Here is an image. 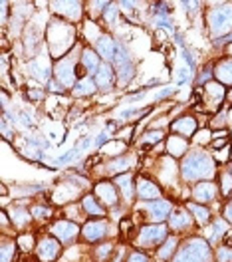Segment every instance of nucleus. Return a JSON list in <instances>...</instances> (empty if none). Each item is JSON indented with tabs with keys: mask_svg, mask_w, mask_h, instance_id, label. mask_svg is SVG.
I'll return each instance as SVG.
<instances>
[{
	"mask_svg": "<svg viewBox=\"0 0 232 262\" xmlns=\"http://www.w3.org/2000/svg\"><path fill=\"white\" fill-rule=\"evenodd\" d=\"M115 183H117V187L121 189V193L125 195V199H129L133 195L131 191V177L129 175H119L117 179H115Z\"/></svg>",
	"mask_w": 232,
	"mask_h": 262,
	"instance_id": "nucleus-23",
	"label": "nucleus"
},
{
	"mask_svg": "<svg viewBox=\"0 0 232 262\" xmlns=\"http://www.w3.org/2000/svg\"><path fill=\"white\" fill-rule=\"evenodd\" d=\"M60 252V242L52 236H44L40 242H38V256L40 260H54Z\"/></svg>",
	"mask_w": 232,
	"mask_h": 262,
	"instance_id": "nucleus-5",
	"label": "nucleus"
},
{
	"mask_svg": "<svg viewBox=\"0 0 232 262\" xmlns=\"http://www.w3.org/2000/svg\"><path fill=\"white\" fill-rule=\"evenodd\" d=\"M228 99H230V101H232V92H230V94H228Z\"/></svg>",
	"mask_w": 232,
	"mask_h": 262,
	"instance_id": "nucleus-35",
	"label": "nucleus"
},
{
	"mask_svg": "<svg viewBox=\"0 0 232 262\" xmlns=\"http://www.w3.org/2000/svg\"><path fill=\"white\" fill-rule=\"evenodd\" d=\"M210 28L214 32L222 34L228 32L232 28V6H220V8H214L210 12Z\"/></svg>",
	"mask_w": 232,
	"mask_h": 262,
	"instance_id": "nucleus-3",
	"label": "nucleus"
},
{
	"mask_svg": "<svg viewBox=\"0 0 232 262\" xmlns=\"http://www.w3.org/2000/svg\"><path fill=\"white\" fill-rule=\"evenodd\" d=\"M82 64L86 66V70L90 72V74H98L100 72V54H96V52H92V50H86L84 52V58H82Z\"/></svg>",
	"mask_w": 232,
	"mask_h": 262,
	"instance_id": "nucleus-15",
	"label": "nucleus"
},
{
	"mask_svg": "<svg viewBox=\"0 0 232 262\" xmlns=\"http://www.w3.org/2000/svg\"><path fill=\"white\" fill-rule=\"evenodd\" d=\"M96 195L100 196V199H103L107 205H115V201H117L115 189L109 183H98L96 185Z\"/></svg>",
	"mask_w": 232,
	"mask_h": 262,
	"instance_id": "nucleus-14",
	"label": "nucleus"
},
{
	"mask_svg": "<svg viewBox=\"0 0 232 262\" xmlns=\"http://www.w3.org/2000/svg\"><path fill=\"white\" fill-rule=\"evenodd\" d=\"M171 131L177 133L179 137H191L197 131V119L195 117H181L175 123H171Z\"/></svg>",
	"mask_w": 232,
	"mask_h": 262,
	"instance_id": "nucleus-7",
	"label": "nucleus"
},
{
	"mask_svg": "<svg viewBox=\"0 0 232 262\" xmlns=\"http://www.w3.org/2000/svg\"><path fill=\"white\" fill-rule=\"evenodd\" d=\"M84 238L86 240H90V242H94V240H100L105 236V232H107V223L105 221H92V223H88L86 227H84Z\"/></svg>",
	"mask_w": 232,
	"mask_h": 262,
	"instance_id": "nucleus-10",
	"label": "nucleus"
},
{
	"mask_svg": "<svg viewBox=\"0 0 232 262\" xmlns=\"http://www.w3.org/2000/svg\"><path fill=\"white\" fill-rule=\"evenodd\" d=\"M117 52H119V44H115L109 36H103V38H100V42H98V54H100L103 60L113 62V60H115V56H117Z\"/></svg>",
	"mask_w": 232,
	"mask_h": 262,
	"instance_id": "nucleus-9",
	"label": "nucleus"
},
{
	"mask_svg": "<svg viewBox=\"0 0 232 262\" xmlns=\"http://www.w3.org/2000/svg\"><path fill=\"white\" fill-rule=\"evenodd\" d=\"M167 147H169L171 155H175V157H181V155L187 151V139H185V137H179V135H173V137L169 139Z\"/></svg>",
	"mask_w": 232,
	"mask_h": 262,
	"instance_id": "nucleus-16",
	"label": "nucleus"
},
{
	"mask_svg": "<svg viewBox=\"0 0 232 262\" xmlns=\"http://www.w3.org/2000/svg\"><path fill=\"white\" fill-rule=\"evenodd\" d=\"M161 137H163V133L161 131H151V133H147L145 137H143V143H141V149H149L153 143H157V141H161Z\"/></svg>",
	"mask_w": 232,
	"mask_h": 262,
	"instance_id": "nucleus-25",
	"label": "nucleus"
},
{
	"mask_svg": "<svg viewBox=\"0 0 232 262\" xmlns=\"http://www.w3.org/2000/svg\"><path fill=\"white\" fill-rule=\"evenodd\" d=\"M218 260L230 262L232 260V250H228V248H220V250H218Z\"/></svg>",
	"mask_w": 232,
	"mask_h": 262,
	"instance_id": "nucleus-32",
	"label": "nucleus"
},
{
	"mask_svg": "<svg viewBox=\"0 0 232 262\" xmlns=\"http://www.w3.org/2000/svg\"><path fill=\"white\" fill-rule=\"evenodd\" d=\"M214 193H216L214 185H210V183H200L199 187L195 189V199L200 201V203H208V201L214 199Z\"/></svg>",
	"mask_w": 232,
	"mask_h": 262,
	"instance_id": "nucleus-17",
	"label": "nucleus"
},
{
	"mask_svg": "<svg viewBox=\"0 0 232 262\" xmlns=\"http://www.w3.org/2000/svg\"><path fill=\"white\" fill-rule=\"evenodd\" d=\"M204 92H206L208 96H212L216 101H220V99L224 98V88H222L220 84H214V82H212V84H206V86H204Z\"/></svg>",
	"mask_w": 232,
	"mask_h": 262,
	"instance_id": "nucleus-24",
	"label": "nucleus"
},
{
	"mask_svg": "<svg viewBox=\"0 0 232 262\" xmlns=\"http://www.w3.org/2000/svg\"><path fill=\"white\" fill-rule=\"evenodd\" d=\"M137 195L143 201H159L161 196V189L157 187V183L145 179V177H139L137 179Z\"/></svg>",
	"mask_w": 232,
	"mask_h": 262,
	"instance_id": "nucleus-6",
	"label": "nucleus"
},
{
	"mask_svg": "<svg viewBox=\"0 0 232 262\" xmlns=\"http://www.w3.org/2000/svg\"><path fill=\"white\" fill-rule=\"evenodd\" d=\"M131 229H133L131 219H123V221H121V232H123V234H129Z\"/></svg>",
	"mask_w": 232,
	"mask_h": 262,
	"instance_id": "nucleus-33",
	"label": "nucleus"
},
{
	"mask_svg": "<svg viewBox=\"0 0 232 262\" xmlns=\"http://www.w3.org/2000/svg\"><path fill=\"white\" fill-rule=\"evenodd\" d=\"M230 175H232V167H230Z\"/></svg>",
	"mask_w": 232,
	"mask_h": 262,
	"instance_id": "nucleus-37",
	"label": "nucleus"
},
{
	"mask_svg": "<svg viewBox=\"0 0 232 262\" xmlns=\"http://www.w3.org/2000/svg\"><path fill=\"white\" fill-rule=\"evenodd\" d=\"M187 207H189L191 213H195V217H197V221H199L200 225H206V223L210 221V213H208L204 207H199V205H195V203H189Z\"/></svg>",
	"mask_w": 232,
	"mask_h": 262,
	"instance_id": "nucleus-22",
	"label": "nucleus"
},
{
	"mask_svg": "<svg viewBox=\"0 0 232 262\" xmlns=\"http://www.w3.org/2000/svg\"><path fill=\"white\" fill-rule=\"evenodd\" d=\"M16 246H18V244H4V246H2V262H10V258H12L14 252H16Z\"/></svg>",
	"mask_w": 232,
	"mask_h": 262,
	"instance_id": "nucleus-29",
	"label": "nucleus"
},
{
	"mask_svg": "<svg viewBox=\"0 0 232 262\" xmlns=\"http://www.w3.org/2000/svg\"><path fill=\"white\" fill-rule=\"evenodd\" d=\"M189 223H191V217L187 215V213H183V211H175L173 215H171V219H169V225L173 227V229H187L189 227Z\"/></svg>",
	"mask_w": 232,
	"mask_h": 262,
	"instance_id": "nucleus-18",
	"label": "nucleus"
},
{
	"mask_svg": "<svg viewBox=\"0 0 232 262\" xmlns=\"http://www.w3.org/2000/svg\"><path fill=\"white\" fill-rule=\"evenodd\" d=\"M216 78L218 82H226V84H232V62H222L216 68Z\"/></svg>",
	"mask_w": 232,
	"mask_h": 262,
	"instance_id": "nucleus-21",
	"label": "nucleus"
},
{
	"mask_svg": "<svg viewBox=\"0 0 232 262\" xmlns=\"http://www.w3.org/2000/svg\"><path fill=\"white\" fill-rule=\"evenodd\" d=\"M228 50H230V52H232V44H230V48H228Z\"/></svg>",
	"mask_w": 232,
	"mask_h": 262,
	"instance_id": "nucleus-36",
	"label": "nucleus"
},
{
	"mask_svg": "<svg viewBox=\"0 0 232 262\" xmlns=\"http://www.w3.org/2000/svg\"><path fill=\"white\" fill-rule=\"evenodd\" d=\"M181 169L187 181H197V179H208L214 173V163L204 151H193L183 159Z\"/></svg>",
	"mask_w": 232,
	"mask_h": 262,
	"instance_id": "nucleus-1",
	"label": "nucleus"
},
{
	"mask_svg": "<svg viewBox=\"0 0 232 262\" xmlns=\"http://www.w3.org/2000/svg\"><path fill=\"white\" fill-rule=\"evenodd\" d=\"M220 181H222V193L226 195V193H228V191L232 189V175H230V173H224Z\"/></svg>",
	"mask_w": 232,
	"mask_h": 262,
	"instance_id": "nucleus-30",
	"label": "nucleus"
},
{
	"mask_svg": "<svg viewBox=\"0 0 232 262\" xmlns=\"http://www.w3.org/2000/svg\"><path fill=\"white\" fill-rule=\"evenodd\" d=\"M210 248L202 238H191L173 262H208Z\"/></svg>",
	"mask_w": 232,
	"mask_h": 262,
	"instance_id": "nucleus-2",
	"label": "nucleus"
},
{
	"mask_svg": "<svg viewBox=\"0 0 232 262\" xmlns=\"http://www.w3.org/2000/svg\"><path fill=\"white\" fill-rule=\"evenodd\" d=\"M167 236V227L165 225H151V227H145V229L139 230V236H137V242L145 248H153L157 242H161Z\"/></svg>",
	"mask_w": 232,
	"mask_h": 262,
	"instance_id": "nucleus-4",
	"label": "nucleus"
},
{
	"mask_svg": "<svg viewBox=\"0 0 232 262\" xmlns=\"http://www.w3.org/2000/svg\"><path fill=\"white\" fill-rule=\"evenodd\" d=\"M78 225H73V223H69V221H58L54 227H52V232H54V236L56 238H60L62 242H67V240H71L75 234H78Z\"/></svg>",
	"mask_w": 232,
	"mask_h": 262,
	"instance_id": "nucleus-8",
	"label": "nucleus"
},
{
	"mask_svg": "<svg viewBox=\"0 0 232 262\" xmlns=\"http://www.w3.org/2000/svg\"><path fill=\"white\" fill-rule=\"evenodd\" d=\"M127 165H129V159H127V157H119L117 161H113V163L109 165V173H117V171H121V169H127Z\"/></svg>",
	"mask_w": 232,
	"mask_h": 262,
	"instance_id": "nucleus-27",
	"label": "nucleus"
},
{
	"mask_svg": "<svg viewBox=\"0 0 232 262\" xmlns=\"http://www.w3.org/2000/svg\"><path fill=\"white\" fill-rule=\"evenodd\" d=\"M113 78H115V72H113L109 66H101L100 72L96 74V84H98V88L107 90V88L113 84Z\"/></svg>",
	"mask_w": 232,
	"mask_h": 262,
	"instance_id": "nucleus-13",
	"label": "nucleus"
},
{
	"mask_svg": "<svg viewBox=\"0 0 232 262\" xmlns=\"http://www.w3.org/2000/svg\"><path fill=\"white\" fill-rule=\"evenodd\" d=\"M32 215L34 217H38V219H48L50 217V209H44V207H34L32 209Z\"/></svg>",
	"mask_w": 232,
	"mask_h": 262,
	"instance_id": "nucleus-31",
	"label": "nucleus"
},
{
	"mask_svg": "<svg viewBox=\"0 0 232 262\" xmlns=\"http://www.w3.org/2000/svg\"><path fill=\"white\" fill-rule=\"evenodd\" d=\"M73 70H75V66L71 64L69 60H62V62L56 64V78H58L64 86H71V82H73V78H75Z\"/></svg>",
	"mask_w": 232,
	"mask_h": 262,
	"instance_id": "nucleus-11",
	"label": "nucleus"
},
{
	"mask_svg": "<svg viewBox=\"0 0 232 262\" xmlns=\"http://www.w3.org/2000/svg\"><path fill=\"white\" fill-rule=\"evenodd\" d=\"M147 211H149L153 221H163L167 215L171 213V203H167V201H153V203L147 205Z\"/></svg>",
	"mask_w": 232,
	"mask_h": 262,
	"instance_id": "nucleus-12",
	"label": "nucleus"
},
{
	"mask_svg": "<svg viewBox=\"0 0 232 262\" xmlns=\"http://www.w3.org/2000/svg\"><path fill=\"white\" fill-rule=\"evenodd\" d=\"M96 88H98L96 80L86 78V80H80V82L75 84L73 94H75V96H88V94H94V92H96Z\"/></svg>",
	"mask_w": 232,
	"mask_h": 262,
	"instance_id": "nucleus-19",
	"label": "nucleus"
},
{
	"mask_svg": "<svg viewBox=\"0 0 232 262\" xmlns=\"http://www.w3.org/2000/svg\"><path fill=\"white\" fill-rule=\"evenodd\" d=\"M175 244H177V240L175 238H167V242L163 244V248H159V258H169L171 256V252L175 250Z\"/></svg>",
	"mask_w": 232,
	"mask_h": 262,
	"instance_id": "nucleus-26",
	"label": "nucleus"
},
{
	"mask_svg": "<svg viewBox=\"0 0 232 262\" xmlns=\"http://www.w3.org/2000/svg\"><path fill=\"white\" fill-rule=\"evenodd\" d=\"M84 209L94 217H103V209L100 207V203L94 199V195H88L84 199Z\"/></svg>",
	"mask_w": 232,
	"mask_h": 262,
	"instance_id": "nucleus-20",
	"label": "nucleus"
},
{
	"mask_svg": "<svg viewBox=\"0 0 232 262\" xmlns=\"http://www.w3.org/2000/svg\"><path fill=\"white\" fill-rule=\"evenodd\" d=\"M18 246H20L22 250H30L34 246L32 236H30V234H20V236H18Z\"/></svg>",
	"mask_w": 232,
	"mask_h": 262,
	"instance_id": "nucleus-28",
	"label": "nucleus"
},
{
	"mask_svg": "<svg viewBox=\"0 0 232 262\" xmlns=\"http://www.w3.org/2000/svg\"><path fill=\"white\" fill-rule=\"evenodd\" d=\"M129 262H147V256L141 254V252H133L131 256H129Z\"/></svg>",
	"mask_w": 232,
	"mask_h": 262,
	"instance_id": "nucleus-34",
	"label": "nucleus"
}]
</instances>
